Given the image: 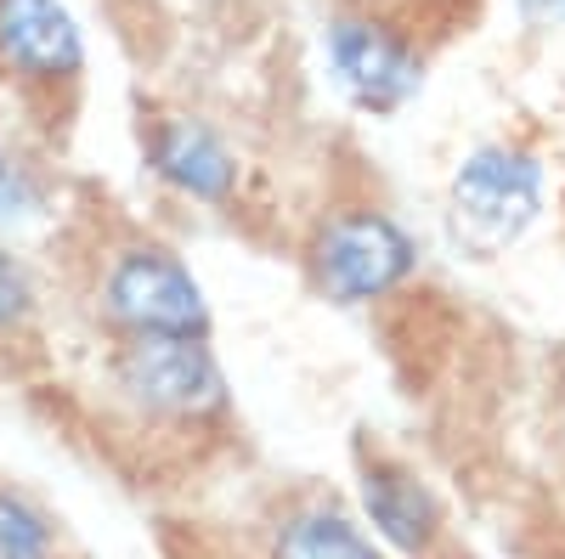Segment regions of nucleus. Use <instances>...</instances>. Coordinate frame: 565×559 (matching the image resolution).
<instances>
[{
	"label": "nucleus",
	"mask_w": 565,
	"mask_h": 559,
	"mask_svg": "<svg viewBox=\"0 0 565 559\" xmlns=\"http://www.w3.org/2000/svg\"><path fill=\"white\" fill-rule=\"evenodd\" d=\"M543 193H548V170L537 153L526 148H476L447 186V232L452 244L469 255H503L509 244H521L543 215Z\"/></svg>",
	"instance_id": "obj_1"
},
{
	"label": "nucleus",
	"mask_w": 565,
	"mask_h": 559,
	"mask_svg": "<svg viewBox=\"0 0 565 559\" xmlns=\"http://www.w3.org/2000/svg\"><path fill=\"white\" fill-rule=\"evenodd\" d=\"M114 385L136 412L181 424L226 407V373L204 334H130L114 356Z\"/></svg>",
	"instance_id": "obj_2"
},
{
	"label": "nucleus",
	"mask_w": 565,
	"mask_h": 559,
	"mask_svg": "<svg viewBox=\"0 0 565 559\" xmlns=\"http://www.w3.org/2000/svg\"><path fill=\"white\" fill-rule=\"evenodd\" d=\"M413 266H418L413 232L380 209H356V215L328 221L311 244L317 289L340 305H367V300L402 289L413 277Z\"/></svg>",
	"instance_id": "obj_3"
},
{
	"label": "nucleus",
	"mask_w": 565,
	"mask_h": 559,
	"mask_svg": "<svg viewBox=\"0 0 565 559\" xmlns=\"http://www.w3.org/2000/svg\"><path fill=\"white\" fill-rule=\"evenodd\" d=\"M103 311L125 334H204L210 329V300L199 289V277L170 249H153V244L114 255L103 277Z\"/></svg>",
	"instance_id": "obj_4"
},
{
	"label": "nucleus",
	"mask_w": 565,
	"mask_h": 559,
	"mask_svg": "<svg viewBox=\"0 0 565 559\" xmlns=\"http://www.w3.org/2000/svg\"><path fill=\"white\" fill-rule=\"evenodd\" d=\"M322 57L345 103H356L362 114H402L424 90V57L413 52V40L373 18H334L322 34Z\"/></svg>",
	"instance_id": "obj_5"
},
{
	"label": "nucleus",
	"mask_w": 565,
	"mask_h": 559,
	"mask_svg": "<svg viewBox=\"0 0 565 559\" xmlns=\"http://www.w3.org/2000/svg\"><path fill=\"white\" fill-rule=\"evenodd\" d=\"M85 68V29L63 0H0V74L68 85Z\"/></svg>",
	"instance_id": "obj_6"
},
{
	"label": "nucleus",
	"mask_w": 565,
	"mask_h": 559,
	"mask_svg": "<svg viewBox=\"0 0 565 559\" xmlns=\"http://www.w3.org/2000/svg\"><path fill=\"white\" fill-rule=\"evenodd\" d=\"M148 170L199 204H226L238 193V159L204 119H159L148 136Z\"/></svg>",
	"instance_id": "obj_7"
},
{
	"label": "nucleus",
	"mask_w": 565,
	"mask_h": 559,
	"mask_svg": "<svg viewBox=\"0 0 565 559\" xmlns=\"http://www.w3.org/2000/svg\"><path fill=\"white\" fill-rule=\"evenodd\" d=\"M362 515L373 537L396 553H430V542L441 537V497L391 458L362 463Z\"/></svg>",
	"instance_id": "obj_8"
},
{
	"label": "nucleus",
	"mask_w": 565,
	"mask_h": 559,
	"mask_svg": "<svg viewBox=\"0 0 565 559\" xmlns=\"http://www.w3.org/2000/svg\"><path fill=\"white\" fill-rule=\"evenodd\" d=\"M277 559H385V553L334 508H300L277 531Z\"/></svg>",
	"instance_id": "obj_9"
},
{
	"label": "nucleus",
	"mask_w": 565,
	"mask_h": 559,
	"mask_svg": "<svg viewBox=\"0 0 565 559\" xmlns=\"http://www.w3.org/2000/svg\"><path fill=\"white\" fill-rule=\"evenodd\" d=\"M57 520L18 486H0V559H57Z\"/></svg>",
	"instance_id": "obj_10"
},
{
	"label": "nucleus",
	"mask_w": 565,
	"mask_h": 559,
	"mask_svg": "<svg viewBox=\"0 0 565 559\" xmlns=\"http://www.w3.org/2000/svg\"><path fill=\"white\" fill-rule=\"evenodd\" d=\"M34 316V283L12 249H0V334H18Z\"/></svg>",
	"instance_id": "obj_11"
},
{
	"label": "nucleus",
	"mask_w": 565,
	"mask_h": 559,
	"mask_svg": "<svg viewBox=\"0 0 565 559\" xmlns=\"http://www.w3.org/2000/svg\"><path fill=\"white\" fill-rule=\"evenodd\" d=\"M29 209H40V181L7 142H0V215H29Z\"/></svg>",
	"instance_id": "obj_12"
},
{
	"label": "nucleus",
	"mask_w": 565,
	"mask_h": 559,
	"mask_svg": "<svg viewBox=\"0 0 565 559\" xmlns=\"http://www.w3.org/2000/svg\"><path fill=\"white\" fill-rule=\"evenodd\" d=\"M526 29H565V0H514Z\"/></svg>",
	"instance_id": "obj_13"
}]
</instances>
